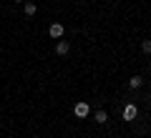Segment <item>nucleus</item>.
I'll list each match as a JSON object with an SVG mask.
<instances>
[{
	"label": "nucleus",
	"instance_id": "obj_1",
	"mask_svg": "<svg viewBox=\"0 0 151 138\" xmlns=\"http://www.w3.org/2000/svg\"><path fill=\"white\" fill-rule=\"evenodd\" d=\"M136 113H139V108H136L134 103H129V106L124 108V121H134V118H136Z\"/></svg>",
	"mask_w": 151,
	"mask_h": 138
},
{
	"label": "nucleus",
	"instance_id": "obj_2",
	"mask_svg": "<svg viewBox=\"0 0 151 138\" xmlns=\"http://www.w3.org/2000/svg\"><path fill=\"white\" fill-rule=\"evenodd\" d=\"M73 111H76V116H78V118H86L88 116V111H91V108H88V103H76V108H73Z\"/></svg>",
	"mask_w": 151,
	"mask_h": 138
},
{
	"label": "nucleus",
	"instance_id": "obj_3",
	"mask_svg": "<svg viewBox=\"0 0 151 138\" xmlns=\"http://www.w3.org/2000/svg\"><path fill=\"white\" fill-rule=\"evenodd\" d=\"M48 33H50V38H60V35H63V25H60V23H53Z\"/></svg>",
	"mask_w": 151,
	"mask_h": 138
},
{
	"label": "nucleus",
	"instance_id": "obj_4",
	"mask_svg": "<svg viewBox=\"0 0 151 138\" xmlns=\"http://www.w3.org/2000/svg\"><path fill=\"white\" fill-rule=\"evenodd\" d=\"M68 50H70L68 43H65V40H58V45H55V53H58V55H65Z\"/></svg>",
	"mask_w": 151,
	"mask_h": 138
},
{
	"label": "nucleus",
	"instance_id": "obj_5",
	"mask_svg": "<svg viewBox=\"0 0 151 138\" xmlns=\"http://www.w3.org/2000/svg\"><path fill=\"white\" fill-rule=\"evenodd\" d=\"M129 85L131 88H141V85H144V78H141V75H134V78L129 80Z\"/></svg>",
	"mask_w": 151,
	"mask_h": 138
},
{
	"label": "nucleus",
	"instance_id": "obj_6",
	"mask_svg": "<svg viewBox=\"0 0 151 138\" xmlns=\"http://www.w3.org/2000/svg\"><path fill=\"white\" fill-rule=\"evenodd\" d=\"M106 121H108L106 111H96V123H106Z\"/></svg>",
	"mask_w": 151,
	"mask_h": 138
},
{
	"label": "nucleus",
	"instance_id": "obj_7",
	"mask_svg": "<svg viewBox=\"0 0 151 138\" xmlns=\"http://www.w3.org/2000/svg\"><path fill=\"white\" fill-rule=\"evenodd\" d=\"M141 50H144V53H151V40H144V43H141Z\"/></svg>",
	"mask_w": 151,
	"mask_h": 138
},
{
	"label": "nucleus",
	"instance_id": "obj_8",
	"mask_svg": "<svg viewBox=\"0 0 151 138\" xmlns=\"http://www.w3.org/2000/svg\"><path fill=\"white\" fill-rule=\"evenodd\" d=\"M33 13H35V5L33 3H25V15H33Z\"/></svg>",
	"mask_w": 151,
	"mask_h": 138
},
{
	"label": "nucleus",
	"instance_id": "obj_9",
	"mask_svg": "<svg viewBox=\"0 0 151 138\" xmlns=\"http://www.w3.org/2000/svg\"><path fill=\"white\" fill-rule=\"evenodd\" d=\"M18 3H25V0H18Z\"/></svg>",
	"mask_w": 151,
	"mask_h": 138
}]
</instances>
